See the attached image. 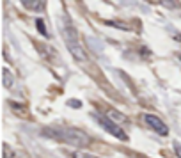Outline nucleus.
Listing matches in <instances>:
<instances>
[{
	"mask_svg": "<svg viewBox=\"0 0 181 158\" xmlns=\"http://www.w3.org/2000/svg\"><path fill=\"white\" fill-rule=\"evenodd\" d=\"M144 121H146V124L151 128L153 132H156L158 135H162V137H165V135H169V126L158 117V115H155V114H146L144 115Z\"/></svg>",
	"mask_w": 181,
	"mask_h": 158,
	"instance_id": "nucleus-4",
	"label": "nucleus"
},
{
	"mask_svg": "<svg viewBox=\"0 0 181 158\" xmlns=\"http://www.w3.org/2000/svg\"><path fill=\"white\" fill-rule=\"evenodd\" d=\"M92 117L100 123V126H101V128H103L105 132H108L110 135H114L115 139H119V140H123V142H126V140H128L126 132L121 128L119 124H115L114 121H110L105 114H92Z\"/></svg>",
	"mask_w": 181,
	"mask_h": 158,
	"instance_id": "nucleus-3",
	"label": "nucleus"
},
{
	"mask_svg": "<svg viewBox=\"0 0 181 158\" xmlns=\"http://www.w3.org/2000/svg\"><path fill=\"white\" fill-rule=\"evenodd\" d=\"M62 32H64V41H66V46H68V50L71 52L73 59L78 60V62H85V60H87V54H85L83 46L80 45L75 27H73L71 23H66V27L62 28Z\"/></svg>",
	"mask_w": 181,
	"mask_h": 158,
	"instance_id": "nucleus-2",
	"label": "nucleus"
},
{
	"mask_svg": "<svg viewBox=\"0 0 181 158\" xmlns=\"http://www.w3.org/2000/svg\"><path fill=\"white\" fill-rule=\"evenodd\" d=\"M36 28H37V32H39V34H43L45 37H48V32H46V25H45V22H43L41 18H37V20H36Z\"/></svg>",
	"mask_w": 181,
	"mask_h": 158,
	"instance_id": "nucleus-8",
	"label": "nucleus"
},
{
	"mask_svg": "<svg viewBox=\"0 0 181 158\" xmlns=\"http://www.w3.org/2000/svg\"><path fill=\"white\" fill-rule=\"evenodd\" d=\"M106 25H110V27H117V28H123V30H128L130 27L124 25V23H119V22H105Z\"/></svg>",
	"mask_w": 181,
	"mask_h": 158,
	"instance_id": "nucleus-10",
	"label": "nucleus"
},
{
	"mask_svg": "<svg viewBox=\"0 0 181 158\" xmlns=\"http://www.w3.org/2000/svg\"><path fill=\"white\" fill-rule=\"evenodd\" d=\"M2 82H4V87H5V89L13 87V83H14V75L9 71V68H2Z\"/></svg>",
	"mask_w": 181,
	"mask_h": 158,
	"instance_id": "nucleus-7",
	"label": "nucleus"
},
{
	"mask_svg": "<svg viewBox=\"0 0 181 158\" xmlns=\"http://www.w3.org/2000/svg\"><path fill=\"white\" fill-rule=\"evenodd\" d=\"M178 59H179V60H181V54H178Z\"/></svg>",
	"mask_w": 181,
	"mask_h": 158,
	"instance_id": "nucleus-14",
	"label": "nucleus"
},
{
	"mask_svg": "<svg viewBox=\"0 0 181 158\" xmlns=\"http://www.w3.org/2000/svg\"><path fill=\"white\" fill-rule=\"evenodd\" d=\"M162 5H165V7H179L181 4L179 2H160Z\"/></svg>",
	"mask_w": 181,
	"mask_h": 158,
	"instance_id": "nucleus-12",
	"label": "nucleus"
},
{
	"mask_svg": "<svg viewBox=\"0 0 181 158\" xmlns=\"http://www.w3.org/2000/svg\"><path fill=\"white\" fill-rule=\"evenodd\" d=\"M172 147H174L176 156H178V158H181V144H179L178 140H174V142H172Z\"/></svg>",
	"mask_w": 181,
	"mask_h": 158,
	"instance_id": "nucleus-11",
	"label": "nucleus"
},
{
	"mask_svg": "<svg viewBox=\"0 0 181 158\" xmlns=\"http://www.w3.org/2000/svg\"><path fill=\"white\" fill-rule=\"evenodd\" d=\"M69 105H73V107H80V101H69Z\"/></svg>",
	"mask_w": 181,
	"mask_h": 158,
	"instance_id": "nucleus-13",
	"label": "nucleus"
},
{
	"mask_svg": "<svg viewBox=\"0 0 181 158\" xmlns=\"http://www.w3.org/2000/svg\"><path fill=\"white\" fill-rule=\"evenodd\" d=\"M21 5H23L25 9H28V11H32V13H39V11L45 9L46 4L43 2V0H23Z\"/></svg>",
	"mask_w": 181,
	"mask_h": 158,
	"instance_id": "nucleus-5",
	"label": "nucleus"
},
{
	"mask_svg": "<svg viewBox=\"0 0 181 158\" xmlns=\"http://www.w3.org/2000/svg\"><path fill=\"white\" fill-rule=\"evenodd\" d=\"M41 133L45 137H48V139L66 142V144L77 146V147L87 146L91 142L87 133H83V132H80L77 128H66V126H46V128L41 130Z\"/></svg>",
	"mask_w": 181,
	"mask_h": 158,
	"instance_id": "nucleus-1",
	"label": "nucleus"
},
{
	"mask_svg": "<svg viewBox=\"0 0 181 158\" xmlns=\"http://www.w3.org/2000/svg\"><path fill=\"white\" fill-rule=\"evenodd\" d=\"M71 158H100V156H94L91 153H83V151H78V153H73Z\"/></svg>",
	"mask_w": 181,
	"mask_h": 158,
	"instance_id": "nucleus-9",
	"label": "nucleus"
},
{
	"mask_svg": "<svg viewBox=\"0 0 181 158\" xmlns=\"http://www.w3.org/2000/svg\"><path fill=\"white\" fill-rule=\"evenodd\" d=\"M105 115L108 117L110 121H114L115 124H121V123H128V117L124 114L117 112V110H105Z\"/></svg>",
	"mask_w": 181,
	"mask_h": 158,
	"instance_id": "nucleus-6",
	"label": "nucleus"
}]
</instances>
